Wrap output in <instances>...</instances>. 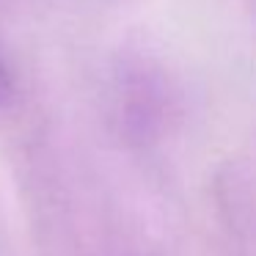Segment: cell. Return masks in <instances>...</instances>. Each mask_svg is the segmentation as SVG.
Segmentation results:
<instances>
[{
    "label": "cell",
    "mask_w": 256,
    "mask_h": 256,
    "mask_svg": "<svg viewBox=\"0 0 256 256\" xmlns=\"http://www.w3.org/2000/svg\"><path fill=\"white\" fill-rule=\"evenodd\" d=\"M12 100H14V86H12V78H8V69L0 61V108H6Z\"/></svg>",
    "instance_id": "cell-1"
}]
</instances>
